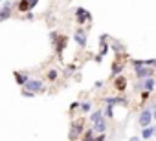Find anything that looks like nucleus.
I'll use <instances>...</instances> for the list:
<instances>
[{
    "mask_svg": "<svg viewBox=\"0 0 156 141\" xmlns=\"http://www.w3.org/2000/svg\"><path fill=\"white\" fill-rule=\"evenodd\" d=\"M83 134H85V119H83V117H77V119H73L72 125H70L68 139H70V141H77Z\"/></svg>",
    "mask_w": 156,
    "mask_h": 141,
    "instance_id": "nucleus-1",
    "label": "nucleus"
},
{
    "mask_svg": "<svg viewBox=\"0 0 156 141\" xmlns=\"http://www.w3.org/2000/svg\"><path fill=\"white\" fill-rule=\"evenodd\" d=\"M15 4H17V2H11V0H4V2H2V8H0V22L11 19Z\"/></svg>",
    "mask_w": 156,
    "mask_h": 141,
    "instance_id": "nucleus-2",
    "label": "nucleus"
},
{
    "mask_svg": "<svg viewBox=\"0 0 156 141\" xmlns=\"http://www.w3.org/2000/svg\"><path fill=\"white\" fill-rule=\"evenodd\" d=\"M154 70H156V68L147 66V64H143V66H140V68H134L136 79H138V81H143V79H147V77H154Z\"/></svg>",
    "mask_w": 156,
    "mask_h": 141,
    "instance_id": "nucleus-3",
    "label": "nucleus"
},
{
    "mask_svg": "<svg viewBox=\"0 0 156 141\" xmlns=\"http://www.w3.org/2000/svg\"><path fill=\"white\" fill-rule=\"evenodd\" d=\"M73 40L77 42V46H79L81 50H85V48H87V42H88V33H87V29L77 28V29L73 31Z\"/></svg>",
    "mask_w": 156,
    "mask_h": 141,
    "instance_id": "nucleus-4",
    "label": "nucleus"
},
{
    "mask_svg": "<svg viewBox=\"0 0 156 141\" xmlns=\"http://www.w3.org/2000/svg\"><path fill=\"white\" fill-rule=\"evenodd\" d=\"M138 123H140L141 128L151 126V123H152V108H143L140 112V115H138Z\"/></svg>",
    "mask_w": 156,
    "mask_h": 141,
    "instance_id": "nucleus-5",
    "label": "nucleus"
},
{
    "mask_svg": "<svg viewBox=\"0 0 156 141\" xmlns=\"http://www.w3.org/2000/svg\"><path fill=\"white\" fill-rule=\"evenodd\" d=\"M75 20H77V24L79 26H83L85 22H92V15H90V11H87L85 8H75Z\"/></svg>",
    "mask_w": 156,
    "mask_h": 141,
    "instance_id": "nucleus-6",
    "label": "nucleus"
},
{
    "mask_svg": "<svg viewBox=\"0 0 156 141\" xmlns=\"http://www.w3.org/2000/svg\"><path fill=\"white\" fill-rule=\"evenodd\" d=\"M66 46H68V37H66V35H59V39H57V42L53 44V48H55V55H57L61 60H62V53H64Z\"/></svg>",
    "mask_w": 156,
    "mask_h": 141,
    "instance_id": "nucleus-7",
    "label": "nucleus"
},
{
    "mask_svg": "<svg viewBox=\"0 0 156 141\" xmlns=\"http://www.w3.org/2000/svg\"><path fill=\"white\" fill-rule=\"evenodd\" d=\"M22 88H26V90H30V92H35V94H39V92H44V81H41V79H30Z\"/></svg>",
    "mask_w": 156,
    "mask_h": 141,
    "instance_id": "nucleus-8",
    "label": "nucleus"
},
{
    "mask_svg": "<svg viewBox=\"0 0 156 141\" xmlns=\"http://www.w3.org/2000/svg\"><path fill=\"white\" fill-rule=\"evenodd\" d=\"M156 88V79L154 77H147L143 81H138L136 84V90H147V92H152Z\"/></svg>",
    "mask_w": 156,
    "mask_h": 141,
    "instance_id": "nucleus-9",
    "label": "nucleus"
},
{
    "mask_svg": "<svg viewBox=\"0 0 156 141\" xmlns=\"http://www.w3.org/2000/svg\"><path fill=\"white\" fill-rule=\"evenodd\" d=\"M127 84H129V81H127V77H125L123 74H119L118 77H114V90H116V92L123 94V92L127 90Z\"/></svg>",
    "mask_w": 156,
    "mask_h": 141,
    "instance_id": "nucleus-10",
    "label": "nucleus"
},
{
    "mask_svg": "<svg viewBox=\"0 0 156 141\" xmlns=\"http://www.w3.org/2000/svg\"><path fill=\"white\" fill-rule=\"evenodd\" d=\"M123 70H125V62H121L119 59H116L112 62V66H110V77H118Z\"/></svg>",
    "mask_w": 156,
    "mask_h": 141,
    "instance_id": "nucleus-11",
    "label": "nucleus"
},
{
    "mask_svg": "<svg viewBox=\"0 0 156 141\" xmlns=\"http://www.w3.org/2000/svg\"><path fill=\"white\" fill-rule=\"evenodd\" d=\"M13 77H15V83L19 84V86H24L31 77L26 74V72H17V70H15V72H13Z\"/></svg>",
    "mask_w": 156,
    "mask_h": 141,
    "instance_id": "nucleus-12",
    "label": "nucleus"
},
{
    "mask_svg": "<svg viewBox=\"0 0 156 141\" xmlns=\"http://www.w3.org/2000/svg\"><path fill=\"white\" fill-rule=\"evenodd\" d=\"M103 119H107V117H105V114H103L101 108H98L96 112L90 114V123H92V125H98V123H101Z\"/></svg>",
    "mask_w": 156,
    "mask_h": 141,
    "instance_id": "nucleus-13",
    "label": "nucleus"
},
{
    "mask_svg": "<svg viewBox=\"0 0 156 141\" xmlns=\"http://www.w3.org/2000/svg\"><path fill=\"white\" fill-rule=\"evenodd\" d=\"M105 103H108V105H127V99L123 97V95H116V97H105L103 99Z\"/></svg>",
    "mask_w": 156,
    "mask_h": 141,
    "instance_id": "nucleus-14",
    "label": "nucleus"
},
{
    "mask_svg": "<svg viewBox=\"0 0 156 141\" xmlns=\"http://www.w3.org/2000/svg\"><path fill=\"white\" fill-rule=\"evenodd\" d=\"M15 8H17V11L19 13H28V11H31V8H30V2H28V0H19V2L15 4Z\"/></svg>",
    "mask_w": 156,
    "mask_h": 141,
    "instance_id": "nucleus-15",
    "label": "nucleus"
},
{
    "mask_svg": "<svg viewBox=\"0 0 156 141\" xmlns=\"http://www.w3.org/2000/svg\"><path fill=\"white\" fill-rule=\"evenodd\" d=\"M44 79H46V81H50V83H55V81L59 79V72H57L55 68H50L48 72H46V75H44Z\"/></svg>",
    "mask_w": 156,
    "mask_h": 141,
    "instance_id": "nucleus-16",
    "label": "nucleus"
},
{
    "mask_svg": "<svg viewBox=\"0 0 156 141\" xmlns=\"http://www.w3.org/2000/svg\"><path fill=\"white\" fill-rule=\"evenodd\" d=\"M107 126H108V119H103L101 123L92 125V128H94V132H96V134H103V132L107 130Z\"/></svg>",
    "mask_w": 156,
    "mask_h": 141,
    "instance_id": "nucleus-17",
    "label": "nucleus"
},
{
    "mask_svg": "<svg viewBox=\"0 0 156 141\" xmlns=\"http://www.w3.org/2000/svg\"><path fill=\"white\" fill-rule=\"evenodd\" d=\"M81 141H96V132H94V128L85 130V134L81 136Z\"/></svg>",
    "mask_w": 156,
    "mask_h": 141,
    "instance_id": "nucleus-18",
    "label": "nucleus"
},
{
    "mask_svg": "<svg viewBox=\"0 0 156 141\" xmlns=\"http://www.w3.org/2000/svg\"><path fill=\"white\" fill-rule=\"evenodd\" d=\"M154 136V126H147L141 130V139H151Z\"/></svg>",
    "mask_w": 156,
    "mask_h": 141,
    "instance_id": "nucleus-19",
    "label": "nucleus"
},
{
    "mask_svg": "<svg viewBox=\"0 0 156 141\" xmlns=\"http://www.w3.org/2000/svg\"><path fill=\"white\" fill-rule=\"evenodd\" d=\"M92 108H94V105L90 103V101H85V103H81V112L83 114H92Z\"/></svg>",
    "mask_w": 156,
    "mask_h": 141,
    "instance_id": "nucleus-20",
    "label": "nucleus"
},
{
    "mask_svg": "<svg viewBox=\"0 0 156 141\" xmlns=\"http://www.w3.org/2000/svg\"><path fill=\"white\" fill-rule=\"evenodd\" d=\"M112 108H114V106L107 103V106H105V110H103V114H105L107 119H112V117H114V110H112Z\"/></svg>",
    "mask_w": 156,
    "mask_h": 141,
    "instance_id": "nucleus-21",
    "label": "nucleus"
},
{
    "mask_svg": "<svg viewBox=\"0 0 156 141\" xmlns=\"http://www.w3.org/2000/svg\"><path fill=\"white\" fill-rule=\"evenodd\" d=\"M108 50H110V44H107V42H101V46H99V55H107L108 53Z\"/></svg>",
    "mask_w": 156,
    "mask_h": 141,
    "instance_id": "nucleus-22",
    "label": "nucleus"
},
{
    "mask_svg": "<svg viewBox=\"0 0 156 141\" xmlns=\"http://www.w3.org/2000/svg\"><path fill=\"white\" fill-rule=\"evenodd\" d=\"M79 108H81V103H79V101H73V103L70 105V108H68V110H70V114H73L75 110H79Z\"/></svg>",
    "mask_w": 156,
    "mask_h": 141,
    "instance_id": "nucleus-23",
    "label": "nucleus"
},
{
    "mask_svg": "<svg viewBox=\"0 0 156 141\" xmlns=\"http://www.w3.org/2000/svg\"><path fill=\"white\" fill-rule=\"evenodd\" d=\"M20 94H22V97H28V99H31V97H35V95H37L35 92H30V90H26V88H22V92H20Z\"/></svg>",
    "mask_w": 156,
    "mask_h": 141,
    "instance_id": "nucleus-24",
    "label": "nucleus"
},
{
    "mask_svg": "<svg viewBox=\"0 0 156 141\" xmlns=\"http://www.w3.org/2000/svg\"><path fill=\"white\" fill-rule=\"evenodd\" d=\"M151 94L152 92H147V90H141V94H140V99H141V103H145L149 97H151Z\"/></svg>",
    "mask_w": 156,
    "mask_h": 141,
    "instance_id": "nucleus-25",
    "label": "nucleus"
},
{
    "mask_svg": "<svg viewBox=\"0 0 156 141\" xmlns=\"http://www.w3.org/2000/svg\"><path fill=\"white\" fill-rule=\"evenodd\" d=\"M59 35H61L59 31H51V33H50V40H51V44H55V42H57V39H59Z\"/></svg>",
    "mask_w": 156,
    "mask_h": 141,
    "instance_id": "nucleus-26",
    "label": "nucleus"
},
{
    "mask_svg": "<svg viewBox=\"0 0 156 141\" xmlns=\"http://www.w3.org/2000/svg\"><path fill=\"white\" fill-rule=\"evenodd\" d=\"M24 19H26V20H33V19H35L33 11H28V13H24Z\"/></svg>",
    "mask_w": 156,
    "mask_h": 141,
    "instance_id": "nucleus-27",
    "label": "nucleus"
},
{
    "mask_svg": "<svg viewBox=\"0 0 156 141\" xmlns=\"http://www.w3.org/2000/svg\"><path fill=\"white\" fill-rule=\"evenodd\" d=\"M96 141H107V134L103 132V134H98L96 136Z\"/></svg>",
    "mask_w": 156,
    "mask_h": 141,
    "instance_id": "nucleus-28",
    "label": "nucleus"
},
{
    "mask_svg": "<svg viewBox=\"0 0 156 141\" xmlns=\"http://www.w3.org/2000/svg\"><path fill=\"white\" fill-rule=\"evenodd\" d=\"M28 2H30V8H31V11L37 8V4H39V0H28Z\"/></svg>",
    "mask_w": 156,
    "mask_h": 141,
    "instance_id": "nucleus-29",
    "label": "nucleus"
},
{
    "mask_svg": "<svg viewBox=\"0 0 156 141\" xmlns=\"http://www.w3.org/2000/svg\"><path fill=\"white\" fill-rule=\"evenodd\" d=\"M66 70H68V72H75V70H77V64H68Z\"/></svg>",
    "mask_w": 156,
    "mask_h": 141,
    "instance_id": "nucleus-30",
    "label": "nucleus"
},
{
    "mask_svg": "<svg viewBox=\"0 0 156 141\" xmlns=\"http://www.w3.org/2000/svg\"><path fill=\"white\" fill-rule=\"evenodd\" d=\"M107 40H108V35H107V33H103V35L99 37V42H107Z\"/></svg>",
    "mask_w": 156,
    "mask_h": 141,
    "instance_id": "nucleus-31",
    "label": "nucleus"
},
{
    "mask_svg": "<svg viewBox=\"0 0 156 141\" xmlns=\"http://www.w3.org/2000/svg\"><path fill=\"white\" fill-rule=\"evenodd\" d=\"M151 108H152V119H154V121H156V105H152V106H151Z\"/></svg>",
    "mask_w": 156,
    "mask_h": 141,
    "instance_id": "nucleus-32",
    "label": "nucleus"
},
{
    "mask_svg": "<svg viewBox=\"0 0 156 141\" xmlns=\"http://www.w3.org/2000/svg\"><path fill=\"white\" fill-rule=\"evenodd\" d=\"M103 60V55H96V62H101Z\"/></svg>",
    "mask_w": 156,
    "mask_h": 141,
    "instance_id": "nucleus-33",
    "label": "nucleus"
},
{
    "mask_svg": "<svg viewBox=\"0 0 156 141\" xmlns=\"http://www.w3.org/2000/svg\"><path fill=\"white\" fill-rule=\"evenodd\" d=\"M130 141H140V137H136V136H134V137H130Z\"/></svg>",
    "mask_w": 156,
    "mask_h": 141,
    "instance_id": "nucleus-34",
    "label": "nucleus"
},
{
    "mask_svg": "<svg viewBox=\"0 0 156 141\" xmlns=\"http://www.w3.org/2000/svg\"><path fill=\"white\" fill-rule=\"evenodd\" d=\"M154 68H156V62H154Z\"/></svg>",
    "mask_w": 156,
    "mask_h": 141,
    "instance_id": "nucleus-35",
    "label": "nucleus"
},
{
    "mask_svg": "<svg viewBox=\"0 0 156 141\" xmlns=\"http://www.w3.org/2000/svg\"><path fill=\"white\" fill-rule=\"evenodd\" d=\"M0 2H4V0H0Z\"/></svg>",
    "mask_w": 156,
    "mask_h": 141,
    "instance_id": "nucleus-36",
    "label": "nucleus"
}]
</instances>
